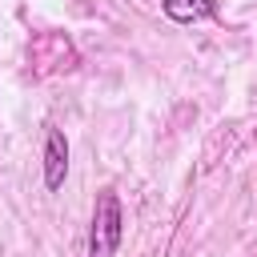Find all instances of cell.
<instances>
[{"mask_svg": "<svg viewBox=\"0 0 257 257\" xmlns=\"http://www.w3.org/2000/svg\"><path fill=\"white\" fill-rule=\"evenodd\" d=\"M24 60H28V76H32V80H48V76L72 72V68L80 64L72 36L60 32V28H40V32H32V36H28V48H24Z\"/></svg>", "mask_w": 257, "mask_h": 257, "instance_id": "obj_1", "label": "cell"}, {"mask_svg": "<svg viewBox=\"0 0 257 257\" xmlns=\"http://www.w3.org/2000/svg\"><path fill=\"white\" fill-rule=\"evenodd\" d=\"M120 233H124L120 197L112 189H100L92 205V225H88V257H116Z\"/></svg>", "mask_w": 257, "mask_h": 257, "instance_id": "obj_2", "label": "cell"}, {"mask_svg": "<svg viewBox=\"0 0 257 257\" xmlns=\"http://www.w3.org/2000/svg\"><path fill=\"white\" fill-rule=\"evenodd\" d=\"M64 173H68V137L48 124V133H44V189L56 193L64 185Z\"/></svg>", "mask_w": 257, "mask_h": 257, "instance_id": "obj_3", "label": "cell"}, {"mask_svg": "<svg viewBox=\"0 0 257 257\" xmlns=\"http://www.w3.org/2000/svg\"><path fill=\"white\" fill-rule=\"evenodd\" d=\"M165 16L173 24H197V20H213L217 16V4L213 0H161Z\"/></svg>", "mask_w": 257, "mask_h": 257, "instance_id": "obj_4", "label": "cell"}]
</instances>
